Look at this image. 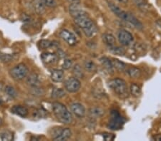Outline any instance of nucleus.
I'll return each mask as SVG.
<instances>
[{
	"instance_id": "1",
	"label": "nucleus",
	"mask_w": 161,
	"mask_h": 141,
	"mask_svg": "<svg viewBox=\"0 0 161 141\" xmlns=\"http://www.w3.org/2000/svg\"><path fill=\"white\" fill-rule=\"evenodd\" d=\"M108 7L110 10L115 14L117 17H118L120 19L123 20V21L128 22L129 24L133 26L136 29L138 30H142L143 29V25L142 23L139 21L137 18L132 14L131 13L123 11L122 9L120 8L118 5L113 3V2H108Z\"/></svg>"
},
{
	"instance_id": "2",
	"label": "nucleus",
	"mask_w": 161,
	"mask_h": 141,
	"mask_svg": "<svg viewBox=\"0 0 161 141\" xmlns=\"http://www.w3.org/2000/svg\"><path fill=\"white\" fill-rule=\"evenodd\" d=\"M74 20L75 24L78 26L80 28H81L84 34L87 37H93L97 34V26L89 17L87 13L75 18Z\"/></svg>"
},
{
	"instance_id": "3",
	"label": "nucleus",
	"mask_w": 161,
	"mask_h": 141,
	"mask_svg": "<svg viewBox=\"0 0 161 141\" xmlns=\"http://www.w3.org/2000/svg\"><path fill=\"white\" fill-rule=\"evenodd\" d=\"M53 111L59 121L64 124H70L73 117L67 107L61 103L54 102L53 103Z\"/></svg>"
},
{
	"instance_id": "4",
	"label": "nucleus",
	"mask_w": 161,
	"mask_h": 141,
	"mask_svg": "<svg viewBox=\"0 0 161 141\" xmlns=\"http://www.w3.org/2000/svg\"><path fill=\"white\" fill-rule=\"evenodd\" d=\"M108 86L120 98H125L128 96V86L123 79L119 78L112 79L108 82Z\"/></svg>"
},
{
	"instance_id": "5",
	"label": "nucleus",
	"mask_w": 161,
	"mask_h": 141,
	"mask_svg": "<svg viewBox=\"0 0 161 141\" xmlns=\"http://www.w3.org/2000/svg\"><path fill=\"white\" fill-rule=\"evenodd\" d=\"M29 73V69L24 63H19L9 71V74L16 81L23 80Z\"/></svg>"
},
{
	"instance_id": "6",
	"label": "nucleus",
	"mask_w": 161,
	"mask_h": 141,
	"mask_svg": "<svg viewBox=\"0 0 161 141\" xmlns=\"http://www.w3.org/2000/svg\"><path fill=\"white\" fill-rule=\"evenodd\" d=\"M124 120L118 111H113L111 113V118L108 127L111 130H120L124 124Z\"/></svg>"
},
{
	"instance_id": "7",
	"label": "nucleus",
	"mask_w": 161,
	"mask_h": 141,
	"mask_svg": "<svg viewBox=\"0 0 161 141\" xmlns=\"http://www.w3.org/2000/svg\"><path fill=\"white\" fill-rule=\"evenodd\" d=\"M81 87V83L76 77H71L64 82V88L69 93H76Z\"/></svg>"
},
{
	"instance_id": "8",
	"label": "nucleus",
	"mask_w": 161,
	"mask_h": 141,
	"mask_svg": "<svg viewBox=\"0 0 161 141\" xmlns=\"http://www.w3.org/2000/svg\"><path fill=\"white\" fill-rule=\"evenodd\" d=\"M119 42L123 46H129L133 42V36L130 32L125 29H121L118 34Z\"/></svg>"
},
{
	"instance_id": "9",
	"label": "nucleus",
	"mask_w": 161,
	"mask_h": 141,
	"mask_svg": "<svg viewBox=\"0 0 161 141\" xmlns=\"http://www.w3.org/2000/svg\"><path fill=\"white\" fill-rule=\"evenodd\" d=\"M59 36L64 42L69 46H75L77 43V38L73 33L67 29L62 30L59 33Z\"/></svg>"
},
{
	"instance_id": "10",
	"label": "nucleus",
	"mask_w": 161,
	"mask_h": 141,
	"mask_svg": "<svg viewBox=\"0 0 161 141\" xmlns=\"http://www.w3.org/2000/svg\"><path fill=\"white\" fill-rule=\"evenodd\" d=\"M72 136V131L69 128H64V129H58V131L54 132L53 135V140L56 141L67 140Z\"/></svg>"
},
{
	"instance_id": "11",
	"label": "nucleus",
	"mask_w": 161,
	"mask_h": 141,
	"mask_svg": "<svg viewBox=\"0 0 161 141\" xmlns=\"http://www.w3.org/2000/svg\"><path fill=\"white\" fill-rule=\"evenodd\" d=\"M71 111L75 116L77 118H83L86 113V111H85V108L82 106V104L79 103H72L70 106Z\"/></svg>"
},
{
	"instance_id": "12",
	"label": "nucleus",
	"mask_w": 161,
	"mask_h": 141,
	"mask_svg": "<svg viewBox=\"0 0 161 141\" xmlns=\"http://www.w3.org/2000/svg\"><path fill=\"white\" fill-rule=\"evenodd\" d=\"M40 58L42 62L45 64H53L58 61V56L55 53L50 52H45L42 53L40 56Z\"/></svg>"
},
{
	"instance_id": "13",
	"label": "nucleus",
	"mask_w": 161,
	"mask_h": 141,
	"mask_svg": "<svg viewBox=\"0 0 161 141\" xmlns=\"http://www.w3.org/2000/svg\"><path fill=\"white\" fill-rule=\"evenodd\" d=\"M69 12L71 16L74 18L80 16L87 13L84 10L82 9L81 7H80V4H70L69 7Z\"/></svg>"
},
{
	"instance_id": "14",
	"label": "nucleus",
	"mask_w": 161,
	"mask_h": 141,
	"mask_svg": "<svg viewBox=\"0 0 161 141\" xmlns=\"http://www.w3.org/2000/svg\"><path fill=\"white\" fill-rule=\"evenodd\" d=\"M64 76V71L60 69H54L50 73L51 80L55 83H59L63 81Z\"/></svg>"
},
{
	"instance_id": "15",
	"label": "nucleus",
	"mask_w": 161,
	"mask_h": 141,
	"mask_svg": "<svg viewBox=\"0 0 161 141\" xmlns=\"http://www.w3.org/2000/svg\"><path fill=\"white\" fill-rule=\"evenodd\" d=\"M12 113L20 117L25 118L29 113V111L25 106H14L12 108Z\"/></svg>"
},
{
	"instance_id": "16",
	"label": "nucleus",
	"mask_w": 161,
	"mask_h": 141,
	"mask_svg": "<svg viewBox=\"0 0 161 141\" xmlns=\"http://www.w3.org/2000/svg\"><path fill=\"white\" fill-rule=\"evenodd\" d=\"M33 9L36 13L40 15H42L45 12V6L42 2L41 0H33L32 1Z\"/></svg>"
},
{
	"instance_id": "17",
	"label": "nucleus",
	"mask_w": 161,
	"mask_h": 141,
	"mask_svg": "<svg viewBox=\"0 0 161 141\" xmlns=\"http://www.w3.org/2000/svg\"><path fill=\"white\" fill-rule=\"evenodd\" d=\"M100 63L102 64L103 66L105 68V70L108 72L113 73L114 71V67L113 65V62L110 59H109L107 57H102L100 58Z\"/></svg>"
},
{
	"instance_id": "18",
	"label": "nucleus",
	"mask_w": 161,
	"mask_h": 141,
	"mask_svg": "<svg viewBox=\"0 0 161 141\" xmlns=\"http://www.w3.org/2000/svg\"><path fill=\"white\" fill-rule=\"evenodd\" d=\"M27 82L30 86L33 87V88H36V87H38L40 85V80L39 78V76L35 73H32L30 76H28Z\"/></svg>"
},
{
	"instance_id": "19",
	"label": "nucleus",
	"mask_w": 161,
	"mask_h": 141,
	"mask_svg": "<svg viewBox=\"0 0 161 141\" xmlns=\"http://www.w3.org/2000/svg\"><path fill=\"white\" fill-rule=\"evenodd\" d=\"M103 40L104 43L106 45H108V47H113L115 46L116 43V39L115 37L111 34H105L103 36Z\"/></svg>"
},
{
	"instance_id": "20",
	"label": "nucleus",
	"mask_w": 161,
	"mask_h": 141,
	"mask_svg": "<svg viewBox=\"0 0 161 141\" xmlns=\"http://www.w3.org/2000/svg\"><path fill=\"white\" fill-rule=\"evenodd\" d=\"M89 114H90L91 118H96L102 117L103 115L105 114V111H104L103 109L100 108L95 107V108H92L90 109Z\"/></svg>"
},
{
	"instance_id": "21",
	"label": "nucleus",
	"mask_w": 161,
	"mask_h": 141,
	"mask_svg": "<svg viewBox=\"0 0 161 141\" xmlns=\"http://www.w3.org/2000/svg\"><path fill=\"white\" fill-rule=\"evenodd\" d=\"M128 75L133 78H137L141 76V69L137 67H130L127 71Z\"/></svg>"
},
{
	"instance_id": "22",
	"label": "nucleus",
	"mask_w": 161,
	"mask_h": 141,
	"mask_svg": "<svg viewBox=\"0 0 161 141\" xmlns=\"http://www.w3.org/2000/svg\"><path fill=\"white\" fill-rule=\"evenodd\" d=\"M112 62H113V65L114 68H115L118 71L122 72V71L125 70L126 64L125 63L122 62V61H119L118 59H113V61H112Z\"/></svg>"
},
{
	"instance_id": "23",
	"label": "nucleus",
	"mask_w": 161,
	"mask_h": 141,
	"mask_svg": "<svg viewBox=\"0 0 161 141\" xmlns=\"http://www.w3.org/2000/svg\"><path fill=\"white\" fill-rule=\"evenodd\" d=\"M0 139L3 141L12 140L13 133L9 130H3L0 133Z\"/></svg>"
},
{
	"instance_id": "24",
	"label": "nucleus",
	"mask_w": 161,
	"mask_h": 141,
	"mask_svg": "<svg viewBox=\"0 0 161 141\" xmlns=\"http://www.w3.org/2000/svg\"><path fill=\"white\" fill-rule=\"evenodd\" d=\"M4 91L7 96L12 98H15L17 96V92L14 88L11 86H7L4 88Z\"/></svg>"
},
{
	"instance_id": "25",
	"label": "nucleus",
	"mask_w": 161,
	"mask_h": 141,
	"mask_svg": "<svg viewBox=\"0 0 161 141\" xmlns=\"http://www.w3.org/2000/svg\"><path fill=\"white\" fill-rule=\"evenodd\" d=\"M84 68L85 70L89 71V72H93V71H95L96 70V68H97L95 63L91 60H87L85 61Z\"/></svg>"
},
{
	"instance_id": "26",
	"label": "nucleus",
	"mask_w": 161,
	"mask_h": 141,
	"mask_svg": "<svg viewBox=\"0 0 161 141\" xmlns=\"http://www.w3.org/2000/svg\"><path fill=\"white\" fill-rule=\"evenodd\" d=\"M130 93L135 97H138L141 94V88L136 83H132L130 86Z\"/></svg>"
},
{
	"instance_id": "27",
	"label": "nucleus",
	"mask_w": 161,
	"mask_h": 141,
	"mask_svg": "<svg viewBox=\"0 0 161 141\" xmlns=\"http://www.w3.org/2000/svg\"><path fill=\"white\" fill-rule=\"evenodd\" d=\"M64 96H65V92L64 91V90L61 88H54L52 92V97L53 98H60Z\"/></svg>"
},
{
	"instance_id": "28",
	"label": "nucleus",
	"mask_w": 161,
	"mask_h": 141,
	"mask_svg": "<svg viewBox=\"0 0 161 141\" xmlns=\"http://www.w3.org/2000/svg\"><path fill=\"white\" fill-rule=\"evenodd\" d=\"M73 71V74L75 75V77H76V78H82L83 75H84L82 68L79 64H77V65H75L74 66L73 71Z\"/></svg>"
},
{
	"instance_id": "29",
	"label": "nucleus",
	"mask_w": 161,
	"mask_h": 141,
	"mask_svg": "<svg viewBox=\"0 0 161 141\" xmlns=\"http://www.w3.org/2000/svg\"><path fill=\"white\" fill-rule=\"evenodd\" d=\"M110 51L112 53H113L114 54L118 56H123L125 53L124 48L120 47H116V46H113V47H110Z\"/></svg>"
},
{
	"instance_id": "30",
	"label": "nucleus",
	"mask_w": 161,
	"mask_h": 141,
	"mask_svg": "<svg viewBox=\"0 0 161 141\" xmlns=\"http://www.w3.org/2000/svg\"><path fill=\"white\" fill-rule=\"evenodd\" d=\"M51 46H53V42L50 40H41L39 42V47H40L41 49H46V48H50Z\"/></svg>"
},
{
	"instance_id": "31",
	"label": "nucleus",
	"mask_w": 161,
	"mask_h": 141,
	"mask_svg": "<svg viewBox=\"0 0 161 141\" xmlns=\"http://www.w3.org/2000/svg\"><path fill=\"white\" fill-rule=\"evenodd\" d=\"M133 1L140 9L145 10L148 8V4H147L146 0H133Z\"/></svg>"
},
{
	"instance_id": "32",
	"label": "nucleus",
	"mask_w": 161,
	"mask_h": 141,
	"mask_svg": "<svg viewBox=\"0 0 161 141\" xmlns=\"http://www.w3.org/2000/svg\"><path fill=\"white\" fill-rule=\"evenodd\" d=\"M13 60V56L0 51V61L4 63H8Z\"/></svg>"
},
{
	"instance_id": "33",
	"label": "nucleus",
	"mask_w": 161,
	"mask_h": 141,
	"mask_svg": "<svg viewBox=\"0 0 161 141\" xmlns=\"http://www.w3.org/2000/svg\"><path fill=\"white\" fill-rule=\"evenodd\" d=\"M41 1L45 7L53 8V7H55L57 6V2L55 0H41Z\"/></svg>"
},
{
	"instance_id": "34",
	"label": "nucleus",
	"mask_w": 161,
	"mask_h": 141,
	"mask_svg": "<svg viewBox=\"0 0 161 141\" xmlns=\"http://www.w3.org/2000/svg\"><path fill=\"white\" fill-rule=\"evenodd\" d=\"M72 66V61L70 59H64L63 63H62V68L64 69V70H68V69L71 68Z\"/></svg>"
},
{
	"instance_id": "35",
	"label": "nucleus",
	"mask_w": 161,
	"mask_h": 141,
	"mask_svg": "<svg viewBox=\"0 0 161 141\" xmlns=\"http://www.w3.org/2000/svg\"><path fill=\"white\" fill-rule=\"evenodd\" d=\"M103 136L104 138V140H107V141H108V140H113L114 139H115V136L113 134H110V133H104V134L103 135Z\"/></svg>"
},
{
	"instance_id": "36",
	"label": "nucleus",
	"mask_w": 161,
	"mask_h": 141,
	"mask_svg": "<svg viewBox=\"0 0 161 141\" xmlns=\"http://www.w3.org/2000/svg\"><path fill=\"white\" fill-rule=\"evenodd\" d=\"M58 56L59 58H64L65 57V55H64V53L61 50H59L58 51Z\"/></svg>"
},
{
	"instance_id": "37",
	"label": "nucleus",
	"mask_w": 161,
	"mask_h": 141,
	"mask_svg": "<svg viewBox=\"0 0 161 141\" xmlns=\"http://www.w3.org/2000/svg\"><path fill=\"white\" fill-rule=\"evenodd\" d=\"M70 4H80V0H67Z\"/></svg>"
},
{
	"instance_id": "38",
	"label": "nucleus",
	"mask_w": 161,
	"mask_h": 141,
	"mask_svg": "<svg viewBox=\"0 0 161 141\" xmlns=\"http://www.w3.org/2000/svg\"><path fill=\"white\" fill-rule=\"evenodd\" d=\"M118 2H120V3H122V4H125L128 2V0H117Z\"/></svg>"
},
{
	"instance_id": "39",
	"label": "nucleus",
	"mask_w": 161,
	"mask_h": 141,
	"mask_svg": "<svg viewBox=\"0 0 161 141\" xmlns=\"http://www.w3.org/2000/svg\"><path fill=\"white\" fill-rule=\"evenodd\" d=\"M153 139L156 140H161V135H155V136L153 138Z\"/></svg>"
},
{
	"instance_id": "40",
	"label": "nucleus",
	"mask_w": 161,
	"mask_h": 141,
	"mask_svg": "<svg viewBox=\"0 0 161 141\" xmlns=\"http://www.w3.org/2000/svg\"><path fill=\"white\" fill-rule=\"evenodd\" d=\"M1 103H2V101H1V99H0V104H1Z\"/></svg>"
}]
</instances>
